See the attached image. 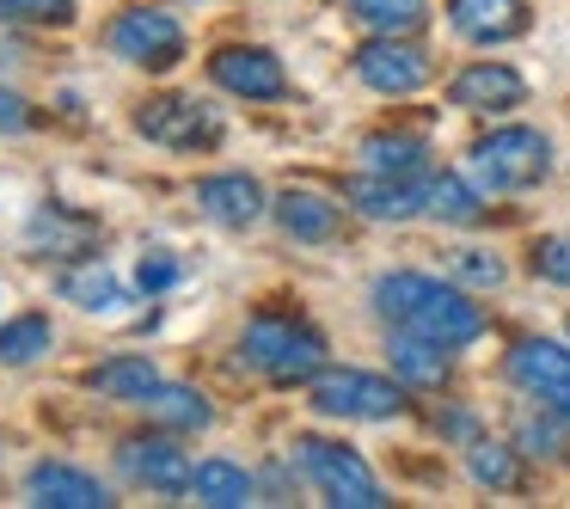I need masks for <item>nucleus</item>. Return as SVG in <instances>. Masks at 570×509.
<instances>
[{
    "label": "nucleus",
    "mask_w": 570,
    "mask_h": 509,
    "mask_svg": "<svg viewBox=\"0 0 570 509\" xmlns=\"http://www.w3.org/2000/svg\"><path fill=\"white\" fill-rule=\"evenodd\" d=\"M288 467H295L301 479H307L325 503H337V509H386V503H393V497L381 491V479L368 472V460H362L356 448L332 442V435H295Z\"/></svg>",
    "instance_id": "nucleus-3"
},
{
    "label": "nucleus",
    "mask_w": 570,
    "mask_h": 509,
    "mask_svg": "<svg viewBox=\"0 0 570 509\" xmlns=\"http://www.w3.org/2000/svg\"><path fill=\"white\" fill-rule=\"evenodd\" d=\"M528 271L540 276V283H552V288H570V234H546V239H533Z\"/></svg>",
    "instance_id": "nucleus-31"
},
{
    "label": "nucleus",
    "mask_w": 570,
    "mask_h": 509,
    "mask_svg": "<svg viewBox=\"0 0 570 509\" xmlns=\"http://www.w3.org/2000/svg\"><path fill=\"white\" fill-rule=\"evenodd\" d=\"M546 405H552V411H564V423H570V386H564L558 399H546Z\"/></svg>",
    "instance_id": "nucleus-36"
},
{
    "label": "nucleus",
    "mask_w": 570,
    "mask_h": 509,
    "mask_svg": "<svg viewBox=\"0 0 570 509\" xmlns=\"http://www.w3.org/2000/svg\"><path fill=\"white\" fill-rule=\"evenodd\" d=\"M166 374L154 369V356H105L99 369H87V386L111 405H141V399L160 386Z\"/></svg>",
    "instance_id": "nucleus-22"
},
{
    "label": "nucleus",
    "mask_w": 570,
    "mask_h": 509,
    "mask_svg": "<svg viewBox=\"0 0 570 509\" xmlns=\"http://www.w3.org/2000/svg\"><path fill=\"white\" fill-rule=\"evenodd\" d=\"M50 344H56L50 313H13V320H0V362H7V369H26V362H38Z\"/></svg>",
    "instance_id": "nucleus-26"
},
{
    "label": "nucleus",
    "mask_w": 570,
    "mask_h": 509,
    "mask_svg": "<svg viewBox=\"0 0 570 509\" xmlns=\"http://www.w3.org/2000/svg\"><path fill=\"white\" fill-rule=\"evenodd\" d=\"M386 362H393V374L405 386H442L448 369H454V350L435 344V337H423V332H399L393 325V337H386Z\"/></svg>",
    "instance_id": "nucleus-20"
},
{
    "label": "nucleus",
    "mask_w": 570,
    "mask_h": 509,
    "mask_svg": "<svg viewBox=\"0 0 570 509\" xmlns=\"http://www.w3.org/2000/svg\"><path fill=\"white\" fill-rule=\"evenodd\" d=\"M209 80L227 99H246V105L288 99V68L276 62L264 43H222V50L209 56Z\"/></svg>",
    "instance_id": "nucleus-10"
},
{
    "label": "nucleus",
    "mask_w": 570,
    "mask_h": 509,
    "mask_svg": "<svg viewBox=\"0 0 570 509\" xmlns=\"http://www.w3.org/2000/svg\"><path fill=\"white\" fill-rule=\"evenodd\" d=\"M448 26L466 43H509L533 26L528 0H448Z\"/></svg>",
    "instance_id": "nucleus-18"
},
{
    "label": "nucleus",
    "mask_w": 570,
    "mask_h": 509,
    "mask_svg": "<svg viewBox=\"0 0 570 509\" xmlns=\"http://www.w3.org/2000/svg\"><path fill=\"white\" fill-rule=\"evenodd\" d=\"M350 68H356L362 87H368V92H386V99L423 92V87H430V75H435V62H430V50H423V43H411V38H381V31L362 43Z\"/></svg>",
    "instance_id": "nucleus-9"
},
{
    "label": "nucleus",
    "mask_w": 570,
    "mask_h": 509,
    "mask_svg": "<svg viewBox=\"0 0 570 509\" xmlns=\"http://www.w3.org/2000/svg\"><path fill=\"white\" fill-rule=\"evenodd\" d=\"M430 166V141L405 136V129H374L362 136V173H393V178H417Z\"/></svg>",
    "instance_id": "nucleus-24"
},
{
    "label": "nucleus",
    "mask_w": 570,
    "mask_h": 509,
    "mask_svg": "<svg viewBox=\"0 0 570 509\" xmlns=\"http://www.w3.org/2000/svg\"><path fill=\"white\" fill-rule=\"evenodd\" d=\"M26 503L38 509H111V484L92 479L87 467H68V460H38L26 472Z\"/></svg>",
    "instance_id": "nucleus-15"
},
{
    "label": "nucleus",
    "mask_w": 570,
    "mask_h": 509,
    "mask_svg": "<svg viewBox=\"0 0 570 509\" xmlns=\"http://www.w3.org/2000/svg\"><path fill=\"white\" fill-rule=\"evenodd\" d=\"M448 276H454L460 288H503L509 264L497 258V252H484V246H454L448 252Z\"/></svg>",
    "instance_id": "nucleus-30"
},
{
    "label": "nucleus",
    "mask_w": 570,
    "mask_h": 509,
    "mask_svg": "<svg viewBox=\"0 0 570 509\" xmlns=\"http://www.w3.org/2000/svg\"><path fill=\"white\" fill-rule=\"evenodd\" d=\"M190 497L209 509H246L258 503V472H246L239 460H197V479H190Z\"/></svg>",
    "instance_id": "nucleus-23"
},
{
    "label": "nucleus",
    "mask_w": 570,
    "mask_h": 509,
    "mask_svg": "<svg viewBox=\"0 0 570 509\" xmlns=\"http://www.w3.org/2000/svg\"><path fill=\"white\" fill-rule=\"evenodd\" d=\"M448 105H460L472 117H509L515 105H528V80L509 62H472L448 80Z\"/></svg>",
    "instance_id": "nucleus-14"
},
{
    "label": "nucleus",
    "mask_w": 570,
    "mask_h": 509,
    "mask_svg": "<svg viewBox=\"0 0 570 509\" xmlns=\"http://www.w3.org/2000/svg\"><path fill=\"white\" fill-rule=\"evenodd\" d=\"M129 124L148 148H166V154H215L227 136L222 105L197 99V92H154V99L136 105Z\"/></svg>",
    "instance_id": "nucleus-4"
},
{
    "label": "nucleus",
    "mask_w": 570,
    "mask_h": 509,
    "mask_svg": "<svg viewBox=\"0 0 570 509\" xmlns=\"http://www.w3.org/2000/svg\"><path fill=\"white\" fill-rule=\"evenodd\" d=\"M56 295L75 301L80 313H117L129 301V288H124V276H117L105 258H75L62 271V283H56Z\"/></svg>",
    "instance_id": "nucleus-21"
},
{
    "label": "nucleus",
    "mask_w": 570,
    "mask_h": 509,
    "mask_svg": "<svg viewBox=\"0 0 570 509\" xmlns=\"http://www.w3.org/2000/svg\"><path fill=\"white\" fill-rule=\"evenodd\" d=\"M344 203L362 222H417L430 215V178H393V173H362L344 185Z\"/></svg>",
    "instance_id": "nucleus-11"
},
{
    "label": "nucleus",
    "mask_w": 570,
    "mask_h": 509,
    "mask_svg": "<svg viewBox=\"0 0 570 509\" xmlns=\"http://www.w3.org/2000/svg\"><path fill=\"white\" fill-rule=\"evenodd\" d=\"M197 209L215 227H227V234H246V227H258L271 215V190L252 173H209L197 178Z\"/></svg>",
    "instance_id": "nucleus-13"
},
{
    "label": "nucleus",
    "mask_w": 570,
    "mask_h": 509,
    "mask_svg": "<svg viewBox=\"0 0 570 509\" xmlns=\"http://www.w3.org/2000/svg\"><path fill=\"white\" fill-rule=\"evenodd\" d=\"M509 442L521 448L528 460H564L570 454V435H564V411H521L515 418V435Z\"/></svg>",
    "instance_id": "nucleus-28"
},
{
    "label": "nucleus",
    "mask_w": 570,
    "mask_h": 509,
    "mask_svg": "<svg viewBox=\"0 0 570 509\" xmlns=\"http://www.w3.org/2000/svg\"><path fill=\"white\" fill-rule=\"evenodd\" d=\"M105 50L129 68H148V75H173L190 56V38L166 7H124V13L105 26Z\"/></svg>",
    "instance_id": "nucleus-7"
},
{
    "label": "nucleus",
    "mask_w": 570,
    "mask_h": 509,
    "mask_svg": "<svg viewBox=\"0 0 570 509\" xmlns=\"http://www.w3.org/2000/svg\"><path fill=\"white\" fill-rule=\"evenodd\" d=\"M344 13L381 38H411L430 19V0H344Z\"/></svg>",
    "instance_id": "nucleus-25"
},
{
    "label": "nucleus",
    "mask_w": 570,
    "mask_h": 509,
    "mask_svg": "<svg viewBox=\"0 0 570 509\" xmlns=\"http://www.w3.org/2000/svg\"><path fill=\"white\" fill-rule=\"evenodd\" d=\"M503 374L521 393H533L546 405V399H558L570 386V344H558V337H521V344L509 350Z\"/></svg>",
    "instance_id": "nucleus-17"
},
{
    "label": "nucleus",
    "mask_w": 570,
    "mask_h": 509,
    "mask_svg": "<svg viewBox=\"0 0 570 509\" xmlns=\"http://www.w3.org/2000/svg\"><path fill=\"white\" fill-rule=\"evenodd\" d=\"M117 467H124V479L148 497H190V479H197V460L178 448L173 430L117 442Z\"/></svg>",
    "instance_id": "nucleus-8"
},
{
    "label": "nucleus",
    "mask_w": 570,
    "mask_h": 509,
    "mask_svg": "<svg viewBox=\"0 0 570 509\" xmlns=\"http://www.w3.org/2000/svg\"><path fill=\"white\" fill-rule=\"evenodd\" d=\"M411 386L399 374H368V369H320L307 381V405L320 418H344V423H393L405 418Z\"/></svg>",
    "instance_id": "nucleus-5"
},
{
    "label": "nucleus",
    "mask_w": 570,
    "mask_h": 509,
    "mask_svg": "<svg viewBox=\"0 0 570 509\" xmlns=\"http://www.w3.org/2000/svg\"><path fill=\"white\" fill-rule=\"evenodd\" d=\"M0 129H7V136H26V129H38V111H31L19 92H7V87H0Z\"/></svg>",
    "instance_id": "nucleus-35"
},
{
    "label": "nucleus",
    "mask_w": 570,
    "mask_h": 509,
    "mask_svg": "<svg viewBox=\"0 0 570 509\" xmlns=\"http://www.w3.org/2000/svg\"><path fill=\"white\" fill-rule=\"evenodd\" d=\"M466 467H472V479L484 484V491H521V448L515 442H491V435H479V442L466 448Z\"/></svg>",
    "instance_id": "nucleus-27"
},
{
    "label": "nucleus",
    "mask_w": 570,
    "mask_h": 509,
    "mask_svg": "<svg viewBox=\"0 0 570 509\" xmlns=\"http://www.w3.org/2000/svg\"><path fill=\"white\" fill-rule=\"evenodd\" d=\"M136 411H148L154 430H173V435H197V430H209V423H215L209 393H197V386H185V381H160Z\"/></svg>",
    "instance_id": "nucleus-19"
},
{
    "label": "nucleus",
    "mask_w": 570,
    "mask_h": 509,
    "mask_svg": "<svg viewBox=\"0 0 570 509\" xmlns=\"http://www.w3.org/2000/svg\"><path fill=\"white\" fill-rule=\"evenodd\" d=\"M374 313H381L386 325H399V332H423L435 337V344L448 350H466L484 337V307L479 301H466V288L460 283H435V276L423 271H386L381 283L368 288Z\"/></svg>",
    "instance_id": "nucleus-1"
},
{
    "label": "nucleus",
    "mask_w": 570,
    "mask_h": 509,
    "mask_svg": "<svg viewBox=\"0 0 570 509\" xmlns=\"http://www.w3.org/2000/svg\"><path fill=\"white\" fill-rule=\"evenodd\" d=\"M435 430H442L448 442H460V448H472V442H479V435H484V430H479V418H472L466 405H448L442 418H435Z\"/></svg>",
    "instance_id": "nucleus-34"
},
{
    "label": "nucleus",
    "mask_w": 570,
    "mask_h": 509,
    "mask_svg": "<svg viewBox=\"0 0 570 509\" xmlns=\"http://www.w3.org/2000/svg\"><path fill=\"white\" fill-rule=\"evenodd\" d=\"M75 0H0V26H68Z\"/></svg>",
    "instance_id": "nucleus-32"
},
{
    "label": "nucleus",
    "mask_w": 570,
    "mask_h": 509,
    "mask_svg": "<svg viewBox=\"0 0 570 509\" xmlns=\"http://www.w3.org/2000/svg\"><path fill=\"white\" fill-rule=\"evenodd\" d=\"M26 239H31V252H43V258L75 264V258H92V246L105 239V227H99V215H87V209H68V203H38V209H31V222H26Z\"/></svg>",
    "instance_id": "nucleus-12"
},
{
    "label": "nucleus",
    "mask_w": 570,
    "mask_h": 509,
    "mask_svg": "<svg viewBox=\"0 0 570 509\" xmlns=\"http://www.w3.org/2000/svg\"><path fill=\"white\" fill-rule=\"evenodd\" d=\"M271 215L295 246H332V239L344 234V203H332L325 190H307V185L271 197Z\"/></svg>",
    "instance_id": "nucleus-16"
},
{
    "label": "nucleus",
    "mask_w": 570,
    "mask_h": 509,
    "mask_svg": "<svg viewBox=\"0 0 570 509\" xmlns=\"http://www.w3.org/2000/svg\"><path fill=\"white\" fill-rule=\"evenodd\" d=\"M430 215H435V222H448V227H472L484 215L479 185H466L460 173H435L430 178Z\"/></svg>",
    "instance_id": "nucleus-29"
},
{
    "label": "nucleus",
    "mask_w": 570,
    "mask_h": 509,
    "mask_svg": "<svg viewBox=\"0 0 570 509\" xmlns=\"http://www.w3.org/2000/svg\"><path fill=\"white\" fill-rule=\"evenodd\" d=\"M197 7H203V0H197Z\"/></svg>",
    "instance_id": "nucleus-37"
},
{
    "label": "nucleus",
    "mask_w": 570,
    "mask_h": 509,
    "mask_svg": "<svg viewBox=\"0 0 570 509\" xmlns=\"http://www.w3.org/2000/svg\"><path fill=\"white\" fill-rule=\"evenodd\" d=\"M239 362L271 386H307L325 369V332L301 313H252L239 332Z\"/></svg>",
    "instance_id": "nucleus-2"
},
{
    "label": "nucleus",
    "mask_w": 570,
    "mask_h": 509,
    "mask_svg": "<svg viewBox=\"0 0 570 509\" xmlns=\"http://www.w3.org/2000/svg\"><path fill=\"white\" fill-rule=\"evenodd\" d=\"M178 276H185V264H178L166 246H154L148 258H141V271H136V288L154 301V295H166V288H178Z\"/></svg>",
    "instance_id": "nucleus-33"
},
{
    "label": "nucleus",
    "mask_w": 570,
    "mask_h": 509,
    "mask_svg": "<svg viewBox=\"0 0 570 509\" xmlns=\"http://www.w3.org/2000/svg\"><path fill=\"white\" fill-rule=\"evenodd\" d=\"M546 173H552V141H546L540 129H528V124L491 129V136L472 141V178H479V190L509 197V190L546 185Z\"/></svg>",
    "instance_id": "nucleus-6"
}]
</instances>
